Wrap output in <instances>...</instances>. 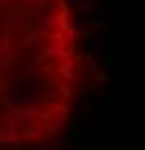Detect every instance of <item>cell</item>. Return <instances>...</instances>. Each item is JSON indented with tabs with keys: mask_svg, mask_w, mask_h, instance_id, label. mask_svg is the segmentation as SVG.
Segmentation results:
<instances>
[{
	"mask_svg": "<svg viewBox=\"0 0 145 150\" xmlns=\"http://www.w3.org/2000/svg\"><path fill=\"white\" fill-rule=\"evenodd\" d=\"M83 93L69 0H0V146L46 150L65 136Z\"/></svg>",
	"mask_w": 145,
	"mask_h": 150,
	"instance_id": "1",
	"label": "cell"
}]
</instances>
